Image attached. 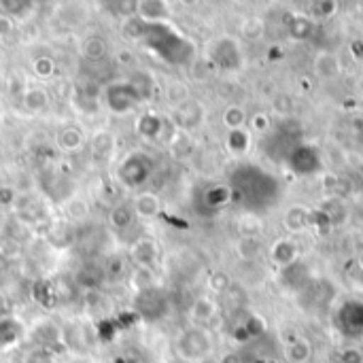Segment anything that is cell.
<instances>
[{
	"mask_svg": "<svg viewBox=\"0 0 363 363\" xmlns=\"http://www.w3.org/2000/svg\"><path fill=\"white\" fill-rule=\"evenodd\" d=\"M179 353L187 362H200L211 353V338L202 330L185 332L179 340Z\"/></svg>",
	"mask_w": 363,
	"mask_h": 363,
	"instance_id": "6da1fadb",
	"label": "cell"
},
{
	"mask_svg": "<svg viewBox=\"0 0 363 363\" xmlns=\"http://www.w3.org/2000/svg\"><path fill=\"white\" fill-rule=\"evenodd\" d=\"M313 70H315L317 79H321V81L336 79V77L340 74V62H338V55H336V53H332V51H319V53L315 55Z\"/></svg>",
	"mask_w": 363,
	"mask_h": 363,
	"instance_id": "7a4b0ae2",
	"label": "cell"
},
{
	"mask_svg": "<svg viewBox=\"0 0 363 363\" xmlns=\"http://www.w3.org/2000/svg\"><path fill=\"white\" fill-rule=\"evenodd\" d=\"M296 257H298V251H296V247H294L289 240H279V242L274 245V249H272V259H274L277 264H281V266L294 264Z\"/></svg>",
	"mask_w": 363,
	"mask_h": 363,
	"instance_id": "3957f363",
	"label": "cell"
},
{
	"mask_svg": "<svg viewBox=\"0 0 363 363\" xmlns=\"http://www.w3.org/2000/svg\"><path fill=\"white\" fill-rule=\"evenodd\" d=\"M308 217H311V211H306L304 206H291L285 215V228L291 232H298L308 223Z\"/></svg>",
	"mask_w": 363,
	"mask_h": 363,
	"instance_id": "277c9868",
	"label": "cell"
},
{
	"mask_svg": "<svg viewBox=\"0 0 363 363\" xmlns=\"http://www.w3.org/2000/svg\"><path fill=\"white\" fill-rule=\"evenodd\" d=\"M311 355H313L311 345H308V340H304V338H296V340L289 345V349H287V357L294 363H306L311 359Z\"/></svg>",
	"mask_w": 363,
	"mask_h": 363,
	"instance_id": "5b68a950",
	"label": "cell"
},
{
	"mask_svg": "<svg viewBox=\"0 0 363 363\" xmlns=\"http://www.w3.org/2000/svg\"><path fill=\"white\" fill-rule=\"evenodd\" d=\"M247 121V115L240 106H230L225 113H223V123L230 128V132H236V130H242Z\"/></svg>",
	"mask_w": 363,
	"mask_h": 363,
	"instance_id": "8992f818",
	"label": "cell"
},
{
	"mask_svg": "<svg viewBox=\"0 0 363 363\" xmlns=\"http://www.w3.org/2000/svg\"><path fill=\"white\" fill-rule=\"evenodd\" d=\"M264 230V221L257 217V215H245L240 219V232L247 236V238H257Z\"/></svg>",
	"mask_w": 363,
	"mask_h": 363,
	"instance_id": "52a82bcc",
	"label": "cell"
},
{
	"mask_svg": "<svg viewBox=\"0 0 363 363\" xmlns=\"http://www.w3.org/2000/svg\"><path fill=\"white\" fill-rule=\"evenodd\" d=\"M264 32H266V23H264V19H259V17H249V19L242 23V34H245V38H249V40H257Z\"/></svg>",
	"mask_w": 363,
	"mask_h": 363,
	"instance_id": "ba28073f",
	"label": "cell"
},
{
	"mask_svg": "<svg viewBox=\"0 0 363 363\" xmlns=\"http://www.w3.org/2000/svg\"><path fill=\"white\" fill-rule=\"evenodd\" d=\"M215 311H217L215 302H213V300L202 298V300H198V302H196V306H194V317H196V319L206 321V319L215 317Z\"/></svg>",
	"mask_w": 363,
	"mask_h": 363,
	"instance_id": "9c48e42d",
	"label": "cell"
},
{
	"mask_svg": "<svg viewBox=\"0 0 363 363\" xmlns=\"http://www.w3.org/2000/svg\"><path fill=\"white\" fill-rule=\"evenodd\" d=\"M238 253L245 257V259H255L259 255V240L257 238H245L240 245H238Z\"/></svg>",
	"mask_w": 363,
	"mask_h": 363,
	"instance_id": "30bf717a",
	"label": "cell"
},
{
	"mask_svg": "<svg viewBox=\"0 0 363 363\" xmlns=\"http://www.w3.org/2000/svg\"><path fill=\"white\" fill-rule=\"evenodd\" d=\"M230 147L234 151H247L249 149V136L245 130H236V132H230Z\"/></svg>",
	"mask_w": 363,
	"mask_h": 363,
	"instance_id": "8fae6325",
	"label": "cell"
},
{
	"mask_svg": "<svg viewBox=\"0 0 363 363\" xmlns=\"http://www.w3.org/2000/svg\"><path fill=\"white\" fill-rule=\"evenodd\" d=\"M272 106H274V111H279V113H291L294 111V98L291 96H287V94H277L274 96V102H272Z\"/></svg>",
	"mask_w": 363,
	"mask_h": 363,
	"instance_id": "7c38bea8",
	"label": "cell"
},
{
	"mask_svg": "<svg viewBox=\"0 0 363 363\" xmlns=\"http://www.w3.org/2000/svg\"><path fill=\"white\" fill-rule=\"evenodd\" d=\"M268 125H270L268 115H264V113H255V115L251 117V128H253L255 132H264V130H268Z\"/></svg>",
	"mask_w": 363,
	"mask_h": 363,
	"instance_id": "4fadbf2b",
	"label": "cell"
},
{
	"mask_svg": "<svg viewBox=\"0 0 363 363\" xmlns=\"http://www.w3.org/2000/svg\"><path fill=\"white\" fill-rule=\"evenodd\" d=\"M340 363H363V353L359 349H347L340 355Z\"/></svg>",
	"mask_w": 363,
	"mask_h": 363,
	"instance_id": "5bb4252c",
	"label": "cell"
},
{
	"mask_svg": "<svg viewBox=\"0 0 363 363\" xmlns=\"http://www.w3.org/2000/svg\"><path fill=\"white\" fill-rule=\"evenodd\" d=\"M221 363H242V357L238 353H228V355H223Z\"/></svg>",
	"mask_w": 363,
	"mask_h": 363,
	"instance_id": "9a60e30c",
	"label": "cell"
},
{
	"mask_svg": "<svg viewBox=\"0 0 363 363\" xmlns=\"http://www.w3.org/2000/svg\"><path fill=\"white\" fill-rule=\"evenodd\" d=\"M359 264H362V268H363V253L359 255Z\"/></svg>",
	"mask_w": 363,
	"mask_h": 363,
	"instance_id": "2e32d148",
	"label": "cell"
},
{
	"mask_svg": "<svg viewBox=\"0 0 363 363\" xmlns=\"http://www.w3.org/2000/svg\"><path fill=\"white\" fill-rule=\"evenodd\" d=\"M362 94H363V87H362Z\"/></svg>",
	"mask_w": 363,
	"mask_h": 363,
	"instance_id": "e0dca14e",
	"label": "cell"
}]
</instances>
